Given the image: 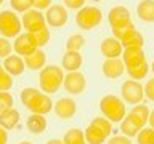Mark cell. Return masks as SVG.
<instances>
[{
  "label": "cell",
  "instance_id": "obj_1",
  "mask_svg": "<svg viewBox=\"0 0 154 144\" xmlns=\"http://www.w3.org/2000/svg\"><path fill=\"white\" fill-rule=\"evenodd\" d=\"M63 80H64V70L60 66L50 64L45 66L38 74V85H40L42 93L45 94H53L63 86Z\"/></svg>",
  "mask_w": 154,
  "mask_h": 144
},
{
  "label": "cell",
  "instance_id": "obj_2",
  "mask_svg": "<svg viewBox=\"0 0 154 144\" xmlns=\"http://www.w3.org/2000/svg\"><path fill=\"white\" fill-rule=\"evenodd\" d=\"M100 110L111 123H120L127 115V107L122 98L116 94H106L100 99Z\"/></svg>",
  "mask_w": 154,
  "mask_h": 144
},
{
  "label": "cell",
  "instance_id": "obj_3",
  "mask_svg": "<svg viewBox=\"0 0 154 144\" xmlns=\"http://www.w3.org/2000/svg\"><path fill=\"white\" fill-rule=\"evenodd\" d=\"M112 133V123L104 117H95L84 130L87 144H103Z\"/></svg>",
  "mask_w": 154,
  "mask_h": 144
},
{
  "label": "cell",
  "instance_id": "obj_4",
  "mask_svg": "<svg viewBox=\"0 0 154 144\" xmlns=\"http://www.w3.org/2000/svg\"><path fill=\"white\" fill-rule=\"evenodd\" d=\"M23 31L21 18L13 10L0 11V35L5 38H16Z\"/></svg>",
  "mask_w": 154,
  "mask_h": 144
},
{
  "label": "cell",
  "instance_id": "obj_5",
  "mask_svg": "<svg viewBox=\"0 0 154 144\" xmlns=\"http://www.w3.org/2000/svg\"><path fill=\"white\" fill-rule=\"evenodd\" d=\"M103 21V11L98 7H82L80 10H77L75 14V24L84 31H91L96 26H100Z\"/></svg>",
  "mask_w": 154,
  "mask_h": 144
},
{
  "label": "cell",
  "instance_id": "obj_6",
  "mask_svg": "<svg viewBox=\"0 0 154 144\" xmlns=\"http://www.w3.org/2000/svg\"><path fill=\"white\" fill-rule=\"evenodd\" d=\"M120 96H122V101L127 104H132V106L141 104L144 98L143 85L137 80H125L122 86H120Z\"/></svg>",
  "mask_w": 154,
  "mask_h": 144
},
{
  "label": "cell",
  "instance_id": "obj_7",
  "mask_svg": "<svg viewBox=\"0 0 154 144\" xmlns=\"http://www.w3.org/2000/svg\"><path fill=\"white\" fill-rule=\"evenodd\" d=\"M21 24H23V27L26 29V32H29V34H35V32L40 31V29L47 27L45 16L42 14V11H38L35 8H31V10H27L26 13H23Z\"/></svg>",
  "mask_w": 154,
  "mask_h": 144
},
{
  "label": "cell",
  "instance_id": "obj_8",
  "mask_svg": "<svg viewBox=\"0 0 154 144\" xmlns=\"http://www.w3.org/2000/svg\"><path fill=\"white\" fill-rule=\"evenodd\" d=\"M13 50H14V53H16L18 56L26 58L29 55H32L35 50H38V46H37V42H35V38H34L32 34L21 32L16 38H14Z\"/></svg>",
  "mask_w": 154,
  "mask_h": 144
},
{
  "label": "cell",
  "instance_id": "obj_9",
  "mask_svg": "<svg viewBox=\"0 0 154 144\" xmlns=\"http://www.w3.org/2000/svg\"><path fill=\"white\" fill-rule=\"evenodd\" d=\"M43 16H45V22L48 27H63L69 21V14L64 5H51Z\"/></svg>",
  "mask_w": 154,
  "mask_h": 144
},
{
  "label": "cell",
  "instance_id": "obj_10",
  "mask_svg": "<svg viewBox=\"0 0 154 144\" xmlns=\"http://www.w3.org/2000/svg\"><path fill=\"white\" fill-rule=\"evenodd\" d=\"M63 85H64V90L67 93L80 94V93H84L85 88H87V79L80 70L67 72L64 75V80H63Z\"/></svg>",
  "mask_w": 154,
  "mask_h": 144
},
{
  "label": "cell",
  "instance_id": "obj_11",
  "mask_svg": "<svg viewBox=\"0 0 154 144\" xmlns=\"http://www.w3.org/2000/svg\"><path fill=\"white\" fill-rule=\"evenodd\" d=\"M26 107L31 110L32 114L45 115V114H48V112L53 109V101H51V98H50L48 94L40 93V91H38V93L31 99V103H29Z\"/></svg>",
  "mask_w": 154,
  "mask_h": 144
},
{
  "label": "cell",
  "instance_id": "obj_12",
  "mask_svg": "<svg viewBox=\"0 0 154 144\" xmlns=\"http://www.w3.org/2000/svg\"><path fill=\"white\" fill-rule=\"evenodd\" d=\"M53 110L60 118L63 120H69L75 115L77 112V104L72 98H61L56 103H53Z\"/></svg>",
  "mask_w": 154,
  "mask_h": 144
},
{
  "label": "cell",
  "instance_id": "obj_13",
  "mask_svg": "<svg viewBox=\"0 0 154 144\" xmlns=\"http://www.w3.org/2000/svg\"><path fill=\"white\" fill-rule=\"evenodd\" d=\"M122 62H124L125 69H130V67H135V66L146 62V55H144L143 48H124Z\"/></svg>",
  "mask_w": 154,
  "mask_h": 144
},
{
  "label": "cell",
  "instance_id": "obj_14",
  "mask_svg": "<svg viewBox=\"0 0 154 144\" xmlns=\"http://www.w3.org/2000/svg\"><path fill=\"white\" fill-rule=\"evenodd\" d=\"M101 53H103V56L106 58V59H112V58H120L122 56V43H120V40H117V38H114L112 35L111 37H106L103 42H101V46H100Z\"/></svg>",
  "mask_w": 154,
  "mask_h": 144
},
{
  "label": "cell",
  "instance_id": "obj_15",
  "mask_svg": "<svg viewBox=\"0 0 154 144\" xmlns=\"http://www.w3.org/2000/svg\"><path fill=\"white\" fill-rule=\"evenodd\" d=\"M103 74L106 79H119L125 72V66L120 58H112V59H106L101 66Z\"/></svg>",
  "mask_w": 154,
  "mask_h": 144
},
{
  "label": "cell",
  "instance_id": "obj_16",
  "mask_svg": "<svg viewBox=\"0 0 154 144\" xmlns=\"http://www.w3.org/2000/svg\"><path fill=\"white\" fill-rule=\"evenodd\" d=\"M108 21L111 24V27H116V26H122V24H127L130 22V11L128 8L122 7V5H117V7H112L108 13Z\"/></svg>",
  "mask_w": 154,
  "mask_h": 144
},
{
  "label": "cell",
  "instance_id": "obj_17",
  "mask_svg": "<svg viewBox=\"0 0 154 144\" xmlns=\"http://www.w3.org/2000/svg\"><path fill=\"white\" fill-rule=\"evenodd\" d=\"M2 67H3V70L8 72L11 77H18L24 72V69H26V66H24V58L18 56V55H10L8 58L3 59Z\"/></svg>",
  "mask_w": 154,
  "mask_h": 144
},
{
  "label": "cell",
  "instance_id": "obj_18",
  "mask_svg": "<svg viewBox=\"0 0 154 144\" xmlns=\"http://www.w3.org/2000/svg\"><path fill=\"white\" fill-rule=\"evenodd\" d=\"M84 58H82L80 51H66L61 59V69L66 72H75L82 67Z\"/></svg>",
  "mask_w": 154,
  "mask_h": 144
},
{
  "label": "cell",
  "instance_id": "obj_19",
  "mask_svg": "<svg viewBox=\"0 0 154 144\" xmlns=\"http://www.w3.org/2000/svg\"><path fill=\"white\" fill-rule=\"evenodd\" d=\"M149 107L148 106H143V104H137V106H133L132 109H130V112L127 117L132 120V122L137 125V127L141 130L144 128V125L148 123V118H149Z\"/></svg>",
  "mask_w": 154,
  "mask_h": 144
},
{
  "label": "cell",
  "instance_id": "obj_20",
  "mask_svg": "<svg viewBox=\"0 0 154 144\" xmlns=\"http://www.w3.org/2000/svg\"><path fill=\"white\" fill-rule=\"evenodd\" d=\"M45 64H47V55L42 48H38L32 55L24 58V66L31 70H42L45 67Z\"/></svg>",
  "mask_w": 154,
  "mask_h": 144
},
{
  "label": "cell",
  "instance_id": "obj_21",
  "mask_svg": "<svg viewBox=\"0 0 154 144\" xmlns=\"http://www.w3.org/2000/svg\"><path fill=\"white\" fill-rule=\"evenodd\" d=\"M26 128L34 134H42L47 130V118L40 114H31L26 120Z\"/></svg>",
  "mask_w": 154,
  "mask_h": 144
},
{
  "label": "cell",
  "instance_id": "obj_22",
  "mask_svg": "<svg viewBox=\"0 0 154 144\" xmlns=\"http://www.w3.org/2000/svg\"><path fill=\"white\" fill-rule=\"evenodd\" d=\"M137 14L144 22H154V0H141V2H138Z\"/></svg>",
  "mask_w": 154,
  "mask_h": 144
},
{
  "label": "cell",
  "instance_id": "obj_23",
  "mask_svg": "<svg viewBox=\"0 0 154 144\" xmlns=\"http://www.w3.org/2000/svg\"><path fill=\"white\" fill-rule=\"evenodd\" d=\"M19 117L21 115H19V112L14 107L5 110V112L0 114V127L3 130H13L14 127H18Z\"/></svg>",
  "mask_w": 154,
  "mask_h": 144
},
{
  "label": "cell",
  "instance_id": "obj_24",
  "mask_svg": "<svg viewBox=\"0 0 154 144\" xmlns=\"http://www.w3.org/2000/svg\"><path fill=\"white\" fill-rule=\"evenodd\" d=\"M120 43H122V48H143L144 37H143L141 32L135 29V31L128 32L127 35L120 40Z\"/></svg>",
  "mask_w": 154,
  "mask_h": 144
},
{
  "label": "cell",
  "instance_id": "obj_25",
  "mask_svg": "<svg viewBox=\"0 0 154 144\" xmlns=\"http://www.w3.org/2000/svg\"><path fill=\"white\" fill-rule=\"evenodd\" d=\"M64 144H84L85 142V136H84V130L80 128H71L67 130L64 138H63Z\"/></svg>",
  "mask_w": 154,
  "mask_h": 144
},
{
  "label": "cell",
  "instance_id": "obj_26",
  "mask_svg": "<svg viewBox=\"0 0 154 144\" xmlns=\"http://www.w3.org/2000/svg\"><path fill=\"white\" fill-rule=\"evenodd\" d=\"M85 45V37L82 34H72L66 40V51H80V48Z\"/></svg>",
  "mask_w": 154,
  "mask_h": 144
},
{
  "label": "cell",
  "instance_id": "obj_27",
  "mask_svg": "<svg viewBox=\"0 0 154 144\" xmlns=\"http://www.w3.org/2000/svg\"><path fill=\"white\" fill-rule=\"evenodd\" d=\"M128 72V75L132 77V80H141L148 75L149 72V64L148 62H143L140 66H135V67H130V69H125Z\"/></svg>",
  "mask_w": 154,
  "mask_h": 144
},
{
  "label": "cell",
  "instance_id": "obj_28",
  "mask_svg": "<svg viewBox=\"0 0 154 144\" xmlns=\"http://www.w3.org/2000/svg\"><path fill=\"white\" fill-rule=\"evenodd\" d=\"M120 131H122L124 136H127V138H132V136H137L138 131H140V128L135 125L132 120H130L127 115H125V118L120 122Z\"/></svg>",
  "mask_w": 154,
  "mask_h": 144
},
{
  "label": "cell",
  "instance_id": "obj_29",
  "mask_svg": "<svg viewBox=\"0 0 154 144\" xmlns=\"http://www.w3.org/2000/svg\"><path fill=\"white\" fill-rule=\"evenodd\" d=\"M135 24L130 21V22H127V24H122V26H116V27H111V32H112V37L114 38H117V40H122V38L127 35L128 32H132V31H135Z\"/></svg>",
  "mask_w": 154,
  "mask_h": 144
},
{
  "label": "cell",
  "instance_id": "obj_30",
  "mask_svg": "<svg viewBox=\"0 0 154 144\" xmlns=\"http://www.w3.org/2000/svg\"><path fill=\"white\" fill-rule=\"evenodd\" d=\"M137 141H138V144H152L154 142V130L151 127L141 128L137 134Z\"/></svg>",
  "mask_w": 154,
  "mask_h": 144
},
{
  "label": "cell",
  "instance_id": "obj_31",
  "mask_svg": "<svg viewBox=\"0 0 154 144\" xmlns=\"http://www.w3.org/2000/svg\"><path fill=\"white\" fill-rule=\"evenodd\" d=\"M13 106H14V99H13L11 93L0 91V114L8 110V109H13Z\"/></svg>",
  "mask_w": 154,
  "mask_h": 144
},
{
  "label": "cell",
  "instance_id": "obj_32",
  "mask_svg": "<svg viewBox=\"0 0 154 144\" xmlns=\"http://www.w3.org/2000/svg\"><path fill=\"white\" fill-rule=\"evenodd\" d=\"M10 5L14 13H26L32 8V0H10Z\"/></svg>",
  "mask_w": 154,
  "mask_h": 144
},
{
  "label": "cell",
  "instance_id": "obj_33",
  "mask_svg": "<svg viewBox=\"0 0 154 144\" xmlns=\"http://www.w3.org/2000/svg\"><path fill=\"white\" fill-rule=\"evenodd\" d=\"M32 35H34V38H35V42H37V46L42 48V46H45L47 43L50 42V29H48V26H47V27L40 29L38 32L32 34Z\"/></svg>",
  "mask_w": 154,
  "mask_h": 144
},
{
  "label": "cell",
  "instance_id": "obj_34",
  "mask_svg": "<svg viewBox=\"0 0 154 144\" xmlns=\"http://www.w3.org/2000/svg\"><path fill=\"white\" fill-rule=\"evenodd\" d=\"M11 86H13V77L8 72L2 70L0 72V91H10Z\"/></svg>",
  "mask_w": 154,
  "mask_h": 144
},
{
  "label": "cell",
  "instance_id": "obj_35",
  "mask_svg": "<svg viewBox=\"0 0 154 144\" xmlns=\"http://www.w3.org/2000/svg\"><path fill=\"white\" fill-rule=\"evenodd\" d=\"M11 50H13L11 42H10L8 38H5V37H0V58H2V59L8 58L10 55H11Z\"/></svg>",
  "mask_w": 154,
  "mask_h": 144
},
{
  "label": "cell",
  "instance_id": "obj_36",
  "mask_svg": "<svg viewBox=\"0 0 154 144\" xmlns=\"http://www.w3.org/2000/svg\"><path fill=\"white\" fill-rule=\"evenodd\" d=\"M37 93H38V90H37V88H32V86H29V88H24V90L21 91V94H19V98H21V103H23L24 106H27L29 103H31V99H32Z\"/></svg>",
  "mask_w": 154,
  "mask_h": 144
},
{
  "label": "cell",
  "instance_id": "obj_37",
  "mask_svg": "<svg viewBox=\"0 0 154 144\" xmlns=\"http://www.w3.org/2000/svg\"><path fill=\"white\" fill-rule=\"evenodd\" d=\"M143 90H144V96H146L149 101H154V77L151 80L146 82V85L143 86Z\"/></svg>",
  "mask_w": 154,
  "mask_h": 144
},
{
  "label": "cell",
  "instance_id": "obj_38",
  "mask_svg": "<svg viewBox=\"0 0 154 144\" xmlns=\"http://www.w3.org/2000/svg\"><path fill=\"white\" fill-rule=\"evenodd\" d=\"M64 8L71 10H80L82 7H85V0H63Z\"/></svg>",
  "mask_w": 154,
  "mask_h": 144
},
{
  "label": "cell",
  "instance_id": "obj_39",
  "mask_svg": "<svg viewBox=\"0 0 154 144\" xmlns=\"http://www.w3.org/2000/svg\"><path fill=\"white\" fill-rule=\"evenodd\" d=\"M50 7H51V0H32V8L38 10V11L48 10Z\"/></svg>",
  "mask_w": 154,
  "mask_h": 144
},
{
  "label": "cell",
  "instance_id": "obj_40",
  "mask_svg": "<svg viewBox=\"0 0 154 144\" xmlns=\"http://www.w3.org/2000/svg\"><path fill=\"white\" fill-rule=\"evenodd\" d=\"M106 144H132V141H130V138L124 136V134H119V136H112L111 139H108Z\"/></svg>",
  "mask_w": 154,
  "mask_h": 144
},
{
  "label": "cell",
  "instance_id": "obj_41",
  "mask_svg": "<svg viewBox=\"0 0 154 144\" xmlns=\"http://www.w3.org/2000/svg\"><path fill=\"white\" fill-rule=\"evenodd\" d=\"M7 142H8V133H7V130H3L0 127V144H7Z\"/></svg>",
  "mask_w": 154,
  "mask_h": 144
},
{
  "label": "cell",
  "instance_id": "obj_42",
  "mask_svg": "<svg viewBox=\"0 0 154 144\" xmlns=\"http://www.w3.org/2000/svg\"><path fill=\"white\" fill-rule=\"evenodd\" d=\"M148 123H149V127H151L154 130V109L149 112V118H148Z\"/></svg>",
  "mask_w": 154,
  "mask_h": 144
},
{
  "label": "cell",
  "instance_id": "obj_43",
  "mask_svg": "<svg viewBox=\"0 0 154 144\" xmlns=\"http://www.w3.org/2000/svg\"><path fill=\"white\" fill-rule=\"evenodd\" d=\"M45 144H64V142H63V139H48Z\"/></svg>",
  "mask_w": 154,
  "mask_h": 144
},
{
  "label": "cell",
  "instance_id": "obj_44",
  "mask_svg": "<svg viewBox=\"0 0 154 144\" xmlns=\"http://www.w3.org/2000/svg\"><path fill=\"white\" fill-rule=\"evenodd\" d=\"M149 70H152V74H154V61L151 62V66H149Z\"/></svg>",
  "mask_w": 154,
  "mask_h": 144
},
{
  "label": "cell",
  "instance_id": "obj_45",
  "mask_svg": "<svg viewBox=\"0 0 154 144\" xmlns=\"http://www.w3.org/2000/svg\"><path fill=\"white\" fill-rule=\"evenodd\" d=\"M19 144H32L31 141H23V142H19Z\"/></svg>",
  "mask_w": 154,
  "mask_h": 144
},
{
  "label": "cell",
  "instance_id": "obj_46",
  "mask_svg": "<svg viewBox=\"0 0 154 144\" xmlns=\"http://www.w3.org/2000/svg\"><path fill=\"white\" fill-rule=\"evenodd\" d=\"M90 2H101V0H90Z\"/></svg>",
  "mask_w": 154,
  "mask_h": 144
},
{
  "label": "cell",
  "instance_id": "obj_47",
  "mask_svg": "<svg viewBox=\"0 0 154 144\" xmlns=\"http://www.w3.org/2000/svg\"><path fill=\"white\" fill-rule=\"evenodd\" d=\"M3 70V67H2V64H0V72H2Z\"/></svg>",
  "mask_w": 154,
  "mask_h": 144
},
{
  "label": "cell",
  "instance_id": "obj_48",
  "mask_svg": "<svg viewBox=\"0 0 154 144\" xmlns=\"http://www.w3.org/2000/svg\"><path fill=\"white\" fill-rule=\"evenodd\" d=\"M3 2H5V0H0V5H2V3H3Z\"/></svg>",
  "mask_w": 154,
  "mask_h": 144
},
{
  "label": "cell",
  "instance_id": "obj_49",
  "mask_svg": "<svg viewBox=\"0 0 154 144\" xmlns=\"http://www.w3.org/2000/svg\"><path fill=\"white\" fill-rule=\"evenodd\" d=\"M84 144H87V142H84Z\"/></svg>",
  "mask_w": 154,
  "mask_h": 144
},
{
  "label": "cell",
  "instance_id": "obj_50",
  "mask_svg": "<svg viewBox=\"0 0 154 144\" xmlns=\"http://www.w3.org/2000/svg\"><path fill=\"white\" fill-rule=\"evenodd\" d=\"M152 144H154V142H152Z\"/></svg>",
  "mask_w": 154,
  "mask_h": 144
}]
</instances>
